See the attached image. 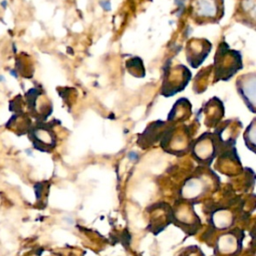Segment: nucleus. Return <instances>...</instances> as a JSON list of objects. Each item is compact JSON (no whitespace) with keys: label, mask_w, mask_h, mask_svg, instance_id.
Masks as SVG:
<instances>
[{"label":"nucleus","mask_w":256,"mask_h":256,"mask_svg":"<svg viewBox=\"0 0 256 256\" xmlns=\"http://www.w3.org/2000/svg\"><path fill=\"white\" fill-rule=\"evenodd\" d=\"M193 10L198 17L213 18L218 13V4L216 0H195Z\"/></svg>","instance_id":"f257e3e1"},{"label":"nucleus","mask_w":256,"mask_h":256,"mask_svg":"<svg viewBox=\"0 0 256 256\" xmlns=\"http://www.w3.org/2000/svg\"><path fill=\"white\" fill-rule=\"evenodd\" d=\"M241 93L244 97L248 98L251 101L252 105H254V98H255V75L252 73L248 76V79L242 82L241 86Z\"/></svg>","instance_id":"f03ea898"},{"label":"nucleus","mask_w":256,"mask_h":256,"mask_svg":"<svg viewBox=\"0 0 256 256\" xmlns=\"http://www.w3.org/2000/svg\"><path fill=\"white\" fill-rule=\"evenodd\" d=\"M100 5L104 8V9H106V10H110V2L109 1H101L100 2Z\"/></svg>","instance_id":"7ed1b4c3"},{"label":"nucleus","mask_w":256,"mask_h":256,"mask_svg":"<svg viewBox=\"0 0 256 256\" xmlns=\"http://www.w3.org/2000/svg\"><path fill=\"white\" fill-rule=\"evenodd\" d=\"M1 80H3V77H2V76H0V81H1Z\"/></svg>","instance_id":"20e7f679"}]
</instances>
